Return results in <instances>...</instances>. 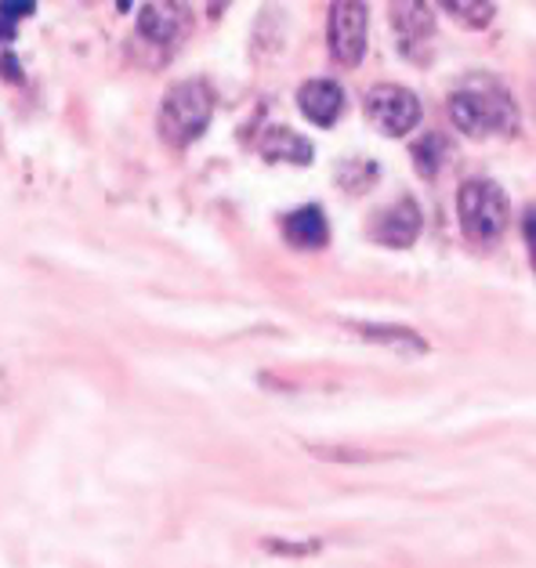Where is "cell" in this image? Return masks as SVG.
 <instances>
[{"label":"cell","instance_id":"1","mask_svg":"<svg viewBox=\"0 0 536 568\" xmlns=\"http://www.w3.org/2000/svg\"><path fill=\"white\" fill-rule=\"evenodd\" d=\"M214 116V94L203 80H185L174 84L160 102L156 113V131L171 149H185L208 131V123Z\"/></svg>","mask_w":536,"mask_h":568},{"label":"cell","instance_id":"4","mask_svg":"<svg viewBox=\"0 0 536 568\" xmlns=\"http://www.w3.org/2000/svg\"><path fill=\"white\" fill-rule=\"evenodd\" d=\"M366 120L374 123L381 134L403 138L421 123V102H417V94L403 84H377L366 94Z\"/></svg>","mask_w":536,"mask_h":568},{"label":"cell","instance_id":"11","mask_svg":"<svg viewBox=\"0 0 536 568\" xmlns=\"http://www.w3.org/2000/svg\"><path fill=\"white\" fill-rule=\"evenodd\" d=\"M312 142L309 138H301L297 131H291V128H272L265 138H261V156L265 160H272V163H312Z\"/></svg>","mask_w":536,"mask_h":568},{"label":"cell","instance_id":"7","mask_svg":"<svg viewBox=\"0 0 536 568\" xmlns=\"http://www.w3.org/2000/svg\"><path fill=\"white\" fill-rule=\"evenodd\" d=\"M192 30V16L185 4H145L139 16L142 40L156 48H174L178 40H185Z\"/></svg>","mask_w":536,"mask_h":568},{"label":"cell","instance_id":"12","mask_svg":"<svg viewBox=\"0 0 536 568\" xmlns=\"http://www.w3.org/2000/svg\"><path fill=\"white\" fill-rule=\"evenodd\" d=\"M446 11H449V16H457L464 26H472V30H483V26L493 22V4H464V0H446Z\"/></svg>","mask_w":536,"mask_h":568},{"label":"cell","instance_id":"5","mask_svg":"<svg viewBox=\"0 0 536 568\" xmlns=\"http://www.w3.org/2000/svg\"><path fill=\"white\" fill-rule=\"evenodd\" d=\"M366 37H370V8L355 4V0H341L330 8L326 22V44L334 62L341 65H360L366 54Z\"/></svg>","mask_w":536,"mask_h":568},{"label":"cell","instance_id":"10","mask_svg":"<svg viewBox=\"0 0 536 568\" xmlns=\"http://www.w3.org/2000/svg\"><path fill=\"white\" fill-rule=\"evenodd\" d=\"M392 26L398 40H403V51H414L417 44H428L435 33V16L428 4H395L392 8Z\"/></svg>","mask_w":536,"mask_h":568},{"label":"cell","instance_id":"6","mask_svg":"<svg viewBox=\"0 0 536 568\" xmlns=\"http://www.w3.org/2000/svg\"><path fill=\"white\" fill-rule=\"evenodd\" d=\"M417 235H421V211L414 200H398L392 206H384L374 217V225H370V240L381 246H395V251L414 246Z\"/></svg>","mask_w":536,"mask_h":568},{"label":"cell","instance_id":"13","mask_svg":"<svg viewBox=\"0 0 536 568\" xmlns=\"http://www.w3.org/2000/svg\"><path fill=\"white\" fill-rule=\"evenodd\" d=\"M363 329V337L370 341H384V344H406V348H414V352H424L428 344H424L421 337H414L409 329H381V326H360Z\"/></svg>","mask_w":536,"mask_h":568},{"label":"cell","instance_id":"14","mask_svg":"<svg viewBox=\"0 0 536 568\" xmlns=\"http://www.w3.org/2000/svg\"><path fill=\"white\" fill-rule=\"evenodd\" d=\"M0 11H33V4H0ZM16 19V16H11Z\"/></svg>","mask_w":536,"mask_h":568},{"label":"cell","instance_id":"8","mask_svg":"<svg viewBox=\"0 0 536 568\" xmlns=\"http://www.w3.org/2000/svg\"><path fill=\"white\" fill-rule=\"evenodd\" d=\"M297 109L315 128H334L345 113V91H341L337 80H309V84L297 88Z\"/></svg>","mask_w":536,"mask_h":568},{"label":"cell","instance_id":"3","mask_svg":"<svg viewBox=\"0 0 536 568\" xmlns=\"http://www.w3.org/2000/svg\"><path fill=\"white\" fill-rule=\"evenodd\" d=\"M449 120L464 134H493L515 128V102L497 88H461L449 94Z\"/></svg>","mask_w":536,"mask_h":568},{"label":"cell","instance_id":"2","mask_svg":"<svg viewBox=\"0 0 536 568\" xmlns=\"http://www.w3.org/2000/svg\"><path fill=\"white\" fill-rule=\"evenodd\" d=\"M457 217H461V232L467 243H475V246L497 243L507 229V221H512L504 189L497 182H489V178L464 182L457 192Z\"/></svg>","mask_w":536,"mask_h":568},{"label":"cell","instance_id":"9","mask_svg":"<svg viewBox=\"0 0 536 568\" xmlns=\"http://www.w3.org/2000/svg\"><path fill=\"white\" fill-rule=\"evenodd\" d=\"M283 235L286 243L297 246V251H320L326 246V217L320 206H297L283 217Z\"/></svg>","mask_w":536,"mask_h":568}]
</instances>
